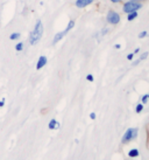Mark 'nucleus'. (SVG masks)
<instances>
[{"instance_id": "obj_5", "label": "nucleus", "mask_w": 149, "mask_h": 160, "mask_svg": "<svg viewBox=\"0 0 149 160\" xmlns=\"http://www.w3.org/2000/svg\"><path fill=\"white\" fill-rule=\"evenodd\" d=\"M93 1L94 0H76L74 1V6L77 8H85V7H88L89 5L93 4Z\"/></svg>"}, {"instance_id": "obj_24", "label": "nucleus", "mask_w": 149, "mask_h": 160, "mask_svg": "<svg viewBox=\"0 0 149 160\" xmlns=\"http://www.w3.org/2000/svg\"><path fill=\"white\" fill-rule=\"evenodd\" d=\"M106 33H108V29H107V28H104L103 32H101V35H104V34H106Z\"/></svg>"}, {"instance_id": "obj_19", "label": "nucleus", "mask_w": 149, "mask_h": 160, "mask_svg": "<svg viewBox=\"0 0 149 160\" xmlns=\"http://www.w3.org/2000/svg\"><path fill=\"white\" fill-rule=\"evenodd\" d=\"M86 80H88L89 82H93V81H94V78H93V75H91V74H89V75L86 76Z\"/></svg>"}, {"instance_id": "obj_21", "label": "nucleus", "mask_w": 149, "mask_h": 160, "mask_svg": "<svg viewBox=\"0 0 149 160\" xmlns=\"http://www.w3.org/2000/svg\"><path fill=\"white\" fill-rule=\"evenodd\" d=\"M90 118H91V119H96V113H94V112H91V113H90Z\"/></svg>"}, {"instance_id": "obj_7", "label": "nucleus", "mask_w": 149, "mask_h": 160, "mask_svg": "<svg viewBox=\"0 0 149 160\" xmlns=\"http://www.w3.org/2000/svg\"><path fill=\"white\" fill-rule=\"evenodd\" d=\"M66 35V33L64 31H62V32H58V33H56L55 34V36H54V40H53V45H56V43H58L60 41L64 38V36Z\"/></svg>"}, {"instance_id": "obj_26", "label": "nucleus", "mask_w": 149, "mask_h": 160, "mask_svg": "<svg viewBox=\"0 0 149 160\" xmlns=\"http://www.w3.org/2000/svg\"><path fill=\"white\" fill-rule=\"evenodd\" d=\"M114 48H115V49H120V48H121V45L117 43V45H114Z\"/></svg>"}, {"instance_id": "obj_23", "label": "nucleus", "mask_w": 149, "mask_h": 160, "mask_svg": "<svg viewBox=\"0 0 149 160\" xmlns=\"http://www.w3.org/2000/svg\"><path fill=\"white\" fill-rule=\"evenodd\" d=\"M147 133H148V140H147V144H148V147H149V125H147Z\"/></svg>"}, {"instance_id": "obj_28", "label": "nucleus", "mask_w": 149, "mask_h": 160, "mask_svg": "<svg viewBox=\"0 0 149 160\" xmlns=\"http://www.w3.org/2000/svg\"><path fill=\"white\" fill-rule=\"evenodd\" d=\"M133 1H137V2H145L147 0H133Z\"/></svg>"}, {"instance_id": "obj_10", "label": "nucleus", "mask_w": 149, "mask_h": 160, "mask_svg": "<svg viewBox=\"0 0 149 160\" xmlns=\"http://www.w3.org/2000/svg\"><path fill=\"white\" fill-rule=\"evenodd\" d=\"M74 20H70V21L68 22V25H66V27H65V29H64V32H65L66 34H68V33H69V32H70L71 29L74 28Z\"/></svg>"}, {"instance_id": "obj_2", "label": "nucleus", "mask_w": 149, "mask_h": 160, "mask_svg": "<svg viewBox=\"0 0 149 160\" xmlns=\"http://www.w3.org/2000/svg\"><path fill=\"white\" fill-rule=\"evenodd\" d=\"M143 7V2H137L133 0H127L123 4V13H131V12H139Z\"/></svg>"}, {"instance_id": "obj_13", "label": "nucleus", "mask_w": 149, "mask_h": 160, "mask_svg": "<svg viewBox=\"0 0 149 160\" xmlns=\"http://www.w3.org/2000/svg\"><path fill=\"white\" fill-rule=\"evenodd\" d=\"M15 50H17V52L23 50V42H18V43L15 45Z\"/></svg>"}, {"instance_id": "obj_27", "label": "nucleus", "mask_w": 149, "mask_h": 160, "mask_svg": "<svg viewBox=\"0 0 149 160\" xmlns=\"http://www.w3.org/2000/svg\"><path fill=\"white\" fill-rule=\"evenodd\" d=\"M133 53H134V55H135V54H139V53H140V48H136Z\"/></svg>"}, {"instance_id": "obj_25", "label": "nucleus", "mask_w": 149, "mask_h": 160, "mask_svg": "<svg viewBox=\"0 0 149 160\" xmlns=\"http://www.w3.org/2000/svg\"><path fill=\"white\" fill-rule=\"evenodd\" d=\"M141 61L140 60H139V58H137V60H136V61H134V62H133V66H136V64H139V63H140Z\"/></svg>"}, {"instance_id": "obj_8", "label": "nucleus", "mask_w": 149, "mask_h": 160, "mask_svg": "<svg viewBox=\"0 0 149 160\" xmlns=\"http://www.w3.org/2000/svg\"><path fill=\"white\" fill-rule=\"evenodd\" d=\"M48 128L50 130H55V129H58L60 128V123L57 122L56 119H51L50 122H49V124H48Z\"/></svg>"}, {"instance_id": "obj_29", "label": "nucleus", "mask_w": 149, "mask_h": 160, "mask_svg": "<svg viewBox=\"0 0 149 160\" xmlns=\"http://www.w3.org/2000/svg\"><path fill=\"white\" fill-rule=\"evenodd\" d=\"M148 102H149V95H148Z\"/></svg>"}, {"instance_id": "obj_18", "label": "nucleus", "mask_w": 149, "mask_h": 160, "mask_svg": "<svg viewBox=\"0 0 149 160\" xmlns=\"http://www.w3.org/2000/svg\"><path fill=\"white\" fill-rule=\"evenodd\" d=\"M134 56H135V55H134V53H129L127 55V60H128V61H132V60L134 58Z\"/></svg>"}, {"instance_id": "obj_15", "label": "nucleus", "mask_w": 149, "mask_h": 160, "mask_svg": "<svg viewBox=\"0 0 149 160\" xmlns=\"http://www.w3.org/2000/svg\"><path fill=\"white\" fill-rule=\"evenodd\" d=\"M147 35H148V32H147V31H142V32H140V33H139L137 38H139V39H143V38H146Z\"/></svg>"}, {"instance_id": "obj_22", "label": "nucleus", "mask_w": 149, "mask_h": 160, "mask_svg": "<svg viewBox=\"0 0 149 160\" xmlns=\"http://www.w3.org/2000/svg\"><path fill=\"white\" fill-rule=\"evenodd\" d=\"M5 105V98H1V101H0V108H2Z\"/></svg>"}, {"instance_id": "obj_12", "label": "nucleus", "mask_w": 149, "mask_h": 160, "mask_svg": "<svg viewBox=\"0 0 149 160\" xmlns=\"http://www.w3.org/2000/svg\"><path fill=\"white\" fill-rule=\"evenodd\" d=\"M128 156L131 157V158H134V157H137L139 156V151L136 150V148H133L131 151L128 152Z\"/></svg>"}, {"instance_id": "obj_6", "label": "nucleus", "mask_w": 149, "mask_h": 160, "mask_svg": "<svg viewBox=\"0 0 149 160\" xmlns=\"http://www.w3.org/2000/svg\"><path fill=\"white\" fill-rule=\"evenodd\" d=\"M47 62H48V60H47V58L44 56V55H42V56H40L39 60H37V64H36V69L37 70H40V69H42V68L47 64Z\"/></svg>"}, {"instance_id": "obj_3", "label": "nucleus", "mask_w": 149, "mask_h": 160, "mask_svg": "<svg viewBox=\"0 0 149 160\" xmlns=\"http://www.w3.org/2000/svg\"><path fill=\"white\" fill-rule=\"evenodd\" d=\"M106 22L111 25V26H117L120 23L121 21V17H120V14L117 12V11H113V9H111L107 12L106 14Z\"/></svg>"}, {"instance_id": "obj_14", "label": "nucleus", "mask_w": 149, "mask_h": 160, "mask_svg": "<svg viewBox=\"0 0 149 160\" xmlns=\"http://www.w3.org/2000/svg\"><path fill=\"white\" fill-rule=\"evenodd\" d=\"M142 110H143V104H142V103L137 104V105L135 107V112H136V113H140Z\"/></svg>"}, {"instance_id": "obj_16", "label": "nucleus", "mask_w": 149, "mask_h": 160, "mask_svg": "<svg viewBox=\"0 0 149 160\" xmlns=\"http://www.w3.org/2000/svg\"><path fill=\"white\" fill-rule=\"evenodd\" d=\"M148 55H149L148 52H145L143 54H141V56L139 58V60H140V61H143V60H146V58H148Z\"/></svg>"}, {"instance_id": "obj_9", "label": "nucleus", "mask_w": 149, "mask_h": 160, "mask_svg": "<svg viewBox=\"0 0 149 160\" xmlns=\"http://www.w3.org/2000/svg\"><path fill=\"white\" fill-rule=\"evenodd\" d=\"M127 17H126V19H127L128 21H133V20H135L136 18H137V12H131V13L126 14Z\"/></svg>"}, {"instance_id": "obj_1", "label": "nucleus", "mask_w": 149, "mask_h": 160, "mask_svg": "<svg viewBox=\"0 0 149 160\" xmlns=\"http://www.w3.org/2000/svg\"><path fill=\"white\" fill-rule=\"evenodd\" d=\"M43 33H44L43 22H42V20H37L35 22L34 28H33V31L29 34V45L31 46L37 45L40 41H41V39H42Z\"/></svg>"}, {"instance_id": "obj_17", "label": "nucleus", "mask_w": 149, "mask_h": 160, "mask_svg": "<svg viewBox=\"0 0 149 160\" xmlns=\"http://www.w3.org/2000/svg\"><path fill=\"white\" fill-rule=\"evenodd\" d=\"M141 103H142V104L148 103V95H145V96H142V97H141Z\"/></svg>"}, {"instance_id": "obj_4", "label": "nucleus", "mask_w": 149, "mask_h": 160, "mask_svg": "<svg viewBox=\"0 0 149 160\" xmlns=\"http://www.w3.org/2000/svg\"><path fill=\"white\" fill-rule=\"evenodd\" d=\"M137 132H139V130L136 129V128H129V129L123 133L121 142H123V144H126V142H131L133 139H135V138L137 137Z\"/></svg>"}, {"instance_id": "obj_20", "label": "nucleus", "mask_w": 149, "mask_h": 160, "mask_svg": "<svg viewBox=\"0 0 149 160\" xmlns=\"http://www.w3.org/2000/svg\"><path fill=\"white\" fill-rule=\"evenodd\" d=\"M110 1L112 2V4H115V5H117V4H120V2H123V0H110Z\"/></svg>"}, {"instance_id": "obj_11", "label": "nucleus", "mask_w": 149, "mask_h": 160, "mask_svg": "<svg viewBox=\"0 0 149 160\" xmlns=\"http://www.w3.org/2000/svg\"><path fill=\"white\" fill-rule=\"evenodd\" d=\"M20 38H21V34L18 33V32H14V33H12V34L9 35V40L15 41V40H19Z\"/></svg>"}]
</instances>
